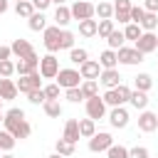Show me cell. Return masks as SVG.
I'll list each match as a JSON object with an SVG mask.
<instances>
[{
	"label": "cell",
	"mask_w": 158,
	"mask_h": 158,
	"mask_svg": "<svg viewBox=\"0 0 158 158\" xmlns=\"http://www.w3.org/2000/svg\"><path fill=\"white\" fill-rule=\"evenodd\" d=\"M2 128H7L17 141L30 138V133H32V126H30V121L25 118V111L17 109V106H12V109L5 111V123H2Z\"/></svg>",
	"instance_id": "1"
},
{
	"label": "cell",
	"mask_w": 158,
	"mask_h": 158,
	"mask_svg": "<svg viewBox=\"0 0 158 158\" xmlns=\"http://www.w3.org/2000/svg\"><path fill=\"white\" fill-rule=\"evenodd\" d=\"M62 30L64 27H59V25H47V30L42 32V42H44V49L47 52H52V54H57L59 49H62Z\"/></svg>",
	"instance_id": "2"
},
{
	"label": "cell",
	"mask_w": 158,
	"mask_h": 158,
	"mask_svg": "<svg viewBox=\"0 0 158 158\" xmlns=\"http://www.w3.org/2000/svg\"><path fill=\"white\" fill-rule=\"evenodd\" d=\"M59 69H62V67H59L57 54L47 52L44 57H40V74H42V79H57Z\"/></svg>",
	"instance_id": "3"
},
{
	"label": "cell",
	"mask_w": 158,
	"mask_h": 158,
	"mask_svg": "<svg viewBox=\"0 0 158 158\" xmlns=\"http://www.w3.org/2000/svg\"><path fill=\"white\" fill-rule=\"evenodd\" d=\"M84 79H81V74H79V69H72V67H64V69H59V74H57V84L62 86V89H74V86H79Z\"/></svg>",
	"instance_id": "4"
},
{
	"label": "cell",
	"mask_w": 158,
	"mask_h": 158,
	"mask_svg": "<svg viewBox=\"0 0 158 158\" xmlns=\"http://www.w3.org/2000/svg\"><path fill=\"white\" fill-rule=\"evenodd\" d=\"M15 84H17L20 94H30L32 89H42V86H44V84H42V74H40V69H37V72H30V74H22Z\"/></svg>",
	"instance_id": "5"
},
{
	"label": "cell",
	"mask_w": 158,
	"mask_h": 158,
	"mask_svg": "<svg viewBox=\"0 0 158 158\" xmlns=\"http://www.w3.org/2000/svg\"><path fill=\"white\" fill-rule=\"evenodd\" d=\"M116 57H118V64H126V67H133V64H141L143 62V52H138L136 47H118L116 49Z\"/></svg>",
	"instance_id": "6"
},
{
	"label": "cell",
	"mask_w": 158,
	"mask_h": 158,
	"mask_svg": "<svg viewBox=\"0 0 158 158\" xmlns=\"http://www.w3.org/2000/svg\"><path fill=\"white\" fill-rule=\"evenodd\" d=\"M84 109H86V116L89 118H94V121H99V118H104L109 111H106V101L96 94V96H91V99H86L84 101Z\"/></svg>",
	"instance_id": "7"
},
{
	"label": "cell",
	"mask_w": 158,
	"mask_h": 158,
	"mask_svg": "<svg viewBox=\"0 0 158 158\" xmlns=\"http://www.w3.org/2000/svg\"><path fill=\"white\" fill-rule=\"evenodd\" d=\"M69 10H72V20H77V22L91 20V17L96 15V5H91V2H86V0H77Z\"/></svg>",
	"instance_id": "8"
},
{
	"label": "cell",
	"mask_w": 158,
	"mask_h": 158,
	"mask_svg": "<svg viewBox=\"0 0 158 158\" xmlns=\"http://www.w3.org/2000/svg\"><path fill=\"white\" fill-rule=\"evenodd\" d=\"M111 143H114L111 133H106V131H96V133L89 138V151H91V153H106V151L111 148Z\"/></svg>",
	"instance_id": "9"
},
{
	"label": "cell",
	"mask_w": 158,
	"mask_h": 158,
	"mask_svg": "<svg viewBox=\"0 0 158 158\" xmlns=\"http://www.w3.org/2000/svg\"><path fill=\"white\" fill-rule=\"evenodd\" d=\"M106 118H109L111 128H126L131 116H128V109L126 106H111V111L106 114Z\"/></svg>",
	"instance_id": "10"
},
{
	"label": "cell",
	"mask_w": 158,
	"mask_h": 158,
	"mask_svg": "<svg viewBox=\"0 0 158 158\" xmlns=\"http://www.w3.org/2000/svg\"><path fill=\"white\" fill-rule=\"evenodd\" d=\"M133 47H136L138 52H143V54H151V52L158 49V35H156V32H143V35L133 42Z\"/></svg>",
	"instance_id": "11"
},
{
	"label": "cell",
	"mask_w": 158,
	"mask_h": 158,
	"mask_svg": "<svg viewBox=\"0 0 158 158\" xmlns=\"http://www.w3.org/2000/svg\"><path fill=\"white\" fill-rule=\"evenodd\" d=\"M138 131H143V133H153V131H158V114L143 109V111L138 114Z\"/></svg>",
	"instance_id": "12"
},
{
	"label": "cell",
	"mask_w": 158,
	"mask_h": 158,
	"mask_svg": "<svg viewBox=\"0 0 158 158\" xmlns=\"http://www.w3.org/2000/svg\"><path fill=\"white\" fill-rule=\"evenodd\" d=\"M131 0H116L114 2V20H118V25H128L131 22Z\"/></svg>",
	"instance_id": "13"
},
{
	"label": "cell",
	"mask_w": 158,
	"mask_h": 158,
	"mask_svg": "<svg viewBox=\"0 0 158 158\" xmlns=\"http://www.w3.org/2000/svg\"><path fill=\"white\" fill-rule=\"evenodd\" d=\"M99 84H101V86H106V89L118 86V84H121L118 67H114V69H101V74H99Z\"/></svg>",
	"instance_id": "14"
},
{
	"label": "cell",
	"mask_w": 158,
	"mask_h": 158,
	"mask_svg": "<svg viewBox=\"0 0 158 158\" xmlns=\"http://www.w3.org/2000/svg\"><path fill=\"white\" fill-rule=\"evenodd\" d=\"M79 74H81V79H96V81H99L101 64H99L96 59H86L84 64H79Z\"/></svg>",
	"instance_id": "15"
},
{
	"label": "cell",
	"mask_w": 158,
	"mask_h": 158,
	"mask_svg": "<svg viewBox=\"0 0 158 158\" xmlns=\"http://www.w3.org/2000/svg\"><path fill=\"white\" fill-rule=\"evenodd\" d=\"M17 94H20L17 84L10 77H0V96H2V101H12Z\"/></svg>",
	"instance_id": "16"
},
{
	"label": "cell",
	"mask_w": 158,
	"mask_h": 158,
	"mask_svg": "<svg viewBox=\"0 0 158 158\" xmlns=\"http://www.w3.org/2000/svg\"><path fill=\"white\" fill-rule=\"evenodd\" d=\"M10 49H12V57H17V59H22V57H27V54H32V52H35V47H32L27 40H22V37L12 40Z\"/></svg>",
	"instance_id": "17"
},
{
	"label": "cell",
	"mask_w": 158,
	"mask_h": 158,
	"mask_svg": "<svg viewBox=\"0 0 158 158\" xmlns=\"http://www.w3.org/2000/svg\"><path fill=\"white\" fill-rule=\"evenodd\" d=\"M27 27H30L32 32H44V30H47V17H44V12H42V10H35V12L27 17Z\"/></svg>",
	"instance_id": "18"
},
{
	"label": "cell",
	"mask_w": 158,
	"mask_h": 158,
	"mask_svg": "<svg viewBox=\"0 0 158 158\" xmlns=\"http://www.w3.org/2000/svg\"><path fill=\"white\" fill-rule=\"evenodd\" d=\"M62 138H67L69 143H77V141L81 138V133H79V121H77V118H67V123H64V133H62Z\"/></svg>",
	"instance_id": "19"
},
{
	"label": "cell",
	"mask_w": 158,
	"mask_h": 158,
	"mask_svg": "<svg viewBox=\"0 0 158 158\" xmlns=\"http://www.w3.org/2000/svg\"><path fill=\"white\" fill-rule=\"evenodd\" d=\"M99 64H101V69H114V67H118L116 49H104V52L99 54Z\"/></svg>",
	"instance_id": "20"
},
{
	"label": "cell",
	"mask_w": 158,
	"mask_h": 158,
	"mask_svg": "<svg viewBox=\"0 0 158 158\" xmlns=\"http://www.w3.org/2000/svg\"><path fill=\"white\" fill-rule=\"evenodd\" d=\"M128 104H131L133 109H138V111L148 109V91H138V89H133V91H131V99H128Z\"/></svg>",
	"instance_id": "21"
},
{
	"label": "cell",
	"mask_w": 158,
	"mask_h": 158,
	"mask_svg": "<svg viewBox=\"0 0 158 158\" xmlns=\"http://www.w3.org/2000/svg\"><path fill=\"white\" fill-rule=\"evenodd\" d=\"M69 22H72V10L67 5H57V10H54V25L67 27Z\"/></svg>",
	"instance_id": "22"
},
{
	"label": "cell",
	"mask_w": 158,
	"mask_h": 158,
	"mask_svg": "<svg viewBox=\"0 0 158 158\" xmlns=\"http://www.w3.org/2000/svg\"><path fill=\"white\" fill-rule=\"evenodd\" d=\"M42 111H44V114H47L49 118H59L64 109H62V104H59V99H47V101L42 104Z\"/></svg>",
	"instance_id": "23"
},
{
	"label": "cell",
	"mask_w": 158,
	"mask_h": 158,
	"mask_svg": "<svg viewBox=\"0 0 158 158\" xmlns=\"http://www.w3.org/2000/svg\"><path fill=\"white\" fill-rule=\"evenodd\" d=\"M151 86H153V77H151V74L141 72V74L133 77V89H138V91H151Z\"/></svg>",
	"instance_id": "24"
},
{
	"label": "cell",
	"mask_w": 158,
	"mask_h": 158,
	"mask_svg": "<svg viewBox=\"0 0 158 158\" xmlns=\"http://www.w3.org/2000/svg\"><path fill=\"white\" fill-rule=\"evenodd\" d=\"M15 143H17V138H15L7 128H0V151H2V153H10V151L15 148Z\"/></svg>",
	"instance_id": "25"
},
{
	"label": "cell",
	"mask_w": 158,
	"mask_h": 158,
	"mask_svg": "<svg viewBox=\"0 0 158 158\" xmlns=\"http://www.w3.org/2000/svg\"><path fill=\"white\" fill-rule=\"evenodd\" d=\"M96 30H99V20H94V17L79 22V35H81V37H94Z\"/></svg>",
	"instance_id": "26"
},
{
	"label": "cell",
	"mask_w": 158,
	"mask_h": 158,
	"mask_svg": "<svg viewBox=\"0 0 158 158\" xmlns=\"http://www.w3.org/2000/svg\"><path fill=\"white\" fill-rule=\"evenodd\" d=\"M79 89H81L84 101H86V99H91V96H96V94H99V81H96V79H84V81L79 84Z\"/></svg>",
	"instance_id": "27"
},
{
	"label": "cell",
	"mask_w": 158,
	"mask_h": 158,
	"mask_svg": "<svg viewBox=\"0 0 158 158\" xmlns=\"http://www.w3.org/2000/svg\"><path fill=\"white\" fill-rule=\"evenodd\" d=\"M131 91H133V89H128L126 84H118V86H114L116 106H126V104H128V99H131Z\"/></svg>",
	"instance_id": "28"
},
{
	"label": "cell",
	"mask_w": 158,
	"mask_h": 158,
	"mask_svg": "<svg viewBox=\"0 0 158 158\" xmlns=\"http://www.w3.org/2000/svg\"><path fill=\"white\" fill-rule=\"evenodd\" d=\"M79 133H81V138H91L94 133H96V121L94 118H79Z\"/></svg>",
	"instance_id": "29"
},
{
	"label": "cell",
	"mask_w": 158,
	"mask_h": 158,
	"mask_svg": "<svg viewBox=\"0 0 158 158\" xmlns=\"http://www.w3.org/2000/svg\"><path fill=\"white\" fill-rule=\"evenodd\" d=\"M123 42H126V35H123V30H114V32L106 37V44H109V49H118V47H123Z\"/></svg>",
	"instance_id": "30"
},
{
	"label": "cell",
	"mask_w": 158,
	"mask_h": 158,
	"mask_svg": "<svg viewBox=\"0 0 158 158\" xmlns=\"http://www.w3.org/2000/svg\"><path fill=\"white\" fill-rule=\"evenodd\" d=\"M15 12H17V17H30L32 12H35V5H32V0H20V2H15Z\"/></svg>",
	"instance_id": "31"
},
{
	"label": "cell",
	"mask_w": 158,
	"mask_h": 158,
	"mask_svg": "<svg viewBox=\"0 0 158 158\" xmlns=\"http://www.w3.org/2000/svg\"><path fill=\"white\" fill-rule=\"evenodd\" d=\"M96 15H99V20H114V5L106 2V0H99V5H96Z\"/></svg>",
	"instance_id": "32"
},
{
	"label": "cell",
	"mask_w": 158,
	"mask_h": 158,
	"mask_svg": "<svg viewBox=\"0 0 158 158\" xmlns=\"http://www.w3.org/2000/svg\"><path fill=\"white\" fill-rule=\"evenodd\" d=\"M86 59H89V52L84 47H72L69 49V62L72 64H84Z\"/></svg>",
	"instance_id": "33"
},
{
	"label": "cell",
	"mask_w": 158,
	"mask_h": 158,
	"mask_svg": "<svg viewBox=\"0 0 158 158\" xmlns=\"http://www.w3.org/2000/svg\"><path fill=\"white\" fill-rule=\"evenodd\" d=\"M74 146H77V143H69L67 138H59V141L54 143V151H57L59 156H64V158H69V156H74Z\"/></svg>",
	"instance_id": "34"
},
{
	"label": "cell",
	"mask_w": 158,
	"mask_h": 158,
	"mask_svg": "<svg viewBox=\"0 0 158 158\" xmlns=\"http://www.w3.org/2000/svg\"><path fill=\"white\" fill-rule=\"evenodd\" d=\"M141 27H143V32H153L158 27V12H146L141 20Z\"/></svg>",
	"instance_id": "35"
},
{
	"label": "cell",
	"mask_w": 158,
	"mask_h": 158,
	"mask_svg": "<svg viewBox=\"0 0 158 158\" xmlns=\"http://www.w3.org/2000/svg\"><path fill=\"white\" fill-rule=\"evenodd\" d=\"M123 35H126V40H131V42H136L141 35H143V27L138 25V22H128L126 27H123Z\"/></svg>",
	"instance_id": "36"
},
{
	"label": "cell",
	"mask_w": 158,
	"mask_h": 158,
	"mask_svg": "<svg viewBox=\"0 0 158 158\" xmlns=\"http://www.w3.org/2000/svg\"><path fill=\"white\" fill-rule=\"evenodd\" d=\"M114 30H116V27H114V20H99V30H96V35H99L101 40H106Z\"/></svg>",
	"instance_id": "37"
},
{
	"label": "cell",
	"mask_w": 158,
	"mask_h": 158,
	"mask_svg": "<svg viewBox=\"0 0 158 158\" xmlns=\"http://www.w3.org/2000/svg\"><path fill=\"white\" fill-rule=\"evenodd\" d=\"M109 158H128V148L121 146V143H111V148L106 151Z\"/></svg>",
	"instance_id": "38"
},
{
	"label": "cell",
	"mask_w": 158,
	"mask_h": 158,
	"mask_svg": "<svg viewBox=\"0 0 158 158\" xmlns=\"http://www.w3.org/2000/svg\"><path fill=\"white\" fill-rule=\"evenodd\" d=\"M27 101H30V104H35V106L44 104V101H47V96H44V89H32V91L27 94Z\"/></svg>",
	"instance_id": "39"
},
{
	"label": "cell",
	"mask_w": 158,
	"mask_h": 158,
	"mask_svg": "<svg viewBox=\"0 0 158 158\" xmlns=\"http://www.w3.org/2000/svg\"><path fill=\"white\" fill-rule=\"evenodd\" d=\"M64 96H67V101H72V104L84 101V94H81V89H79V86H74V89H64Z\"/></svg>",
	"instance_id": "40"
},
{
	"label": "cell",
	"mask_w": 158,
	"mask_h": 158,
	"mask_svg": "<svg viewBox=\"0 0 158 158\" xmlns=\"http://www.w3.org/2000/svg\"><path fill=\"white\" fill-rule=\"evenodd\" d=\"M42 89H44V96H47V99H59V91H62V86H59L57 81H54V84H44Z\"/></svg>",
	"instance_id": "41"
},
{
	"label": "cell",
	"mask_w": 158,
	"mask_h": 158,
	"mask_svg": "<svg viewBox=\"0 0 158 158\" xmlns=\"http://www.w3.org/2000/svg\"><path fill=\"white\" fill-rule=\"evenodd\" d=\"M15 74V62L12 59H2L0 62V77H12Z\"/></svg>",
	"instance_id": "42"
},
{
	"label": "cell",
	"mask_w": 158,
	"mask_h": 158,
	"mask_svg": "<svg viewBox=\"0 0 158 158\" xmlns=\"http://www.w3.org/2000/svg\"><path fill=\"white\" fill-rule=\"evenodd\" d=\"M128 158H151V153L146 146H133V148H128Z\"/></svg>",
	"instance_id": "43"
},
{
	"label": "cell",
	"mask_w": 158,
	"mask_h": 158,
	"mask_svg": "<svg viewBox=\"0 0 158 158\" xmlns=\"http://www.w3.org/2000/svg\"><path fill=\"white\" fill-rule=\"evenodd\" d=\"M143 15H146V7H143V5H133V7H131V22H138V25H141Z\"/></svg>",
	"instance_id": "44"
},
{
	"label": "cell",
	"mask_w": 158,
	"mask_h": 158,
	"mask_svg": "<svg viewBox=\"0 0 158 158\" xmlns=\"http://www.w3.org/2000/svg\"><path fill=\"white\" fill-rule=\"evenodd\" d=\"M74 47V32L62 30V49H72Z\"/></svg>",
	"instance_id": "45"
},
{
	"label": "cell",
	"mask_w": 158,
	"mask_h": 158,
	"mask_svg": "<svg viewBox=\"0 0 158 158\" xmlns=\"http://www.w3.org/2000/svg\"><path fill=\"white\" fill-rule=\"evenodd\" d=\"M32 5H35V10H42V12H44V10H47L49 5H54V2H52V0H32Z\"/></svg>",
	"instance_id": "46"
},
{
	"label": "cell",
	"mask_w": 158,
	"mask_h": 158,
	"mask_svg": "<svg viewBox=\"0 0 158 158\" xmlns=\"http://www.w3.org/2000/svg\"><path fill=\"white\" fill-rule=\"evenodd\" d=\"M10 57H12L10 44H0V62H2V59H10Z\"/></svg>",
	"instance_id": "47"
},
{
	"label": "cell",
	"mask_w": 158,
	"mask_h": 158,
	"mask_svg": "<svg viewBox=\"0 0 158 158\" xmlns=\"http://www.w3.org/2000/svg\"><path fill=\"white\" fill-rule=\"evenodd\" d=\"M146 12H158V0H143Z\"/></svg>",
	"instance_id": "48"
},
{
	"label": "cell",
	"mask_w": 158,
	"mask_h": 158,
	"mask_svg": "<svg viewBox=\"0 0 158 158\" xmlns=\"http://www.w3.org/2000/svg\"><path fill=\"white\" fill-rule=\"evenodd\" d=\"M7 7H10V2H7V0H0V15H5Z\"/></svg>",
	"instance_id": "49"
},
{
	"label": "cell",
	"mask_w": 158,
	"mask_h": 158,
	"mask_svg": "<svg viewBox=\"0 0 158 158\" xmlns=\"http://www.w3.org/2000/svg\"><path fill=\"white\" fill-rule=\"evenodd\" d=\"M47 158H64V156H59V153L54 151V153H52V156H47Z\"/></svg>",
	"instance_id": "50"
},
{
	"label": "cell",
	"mask_w": 158,
	"mask_h": 158,
	"mask_svg": "<svg viewBox=\"0 0 158 158\" xmlns=\"http://www.w3.org/2000/svg\"><path fill=\"white\" fill-rule=\"evenodd\" d=\"M52 2H54V5H64L67 0H52Z\"/></svg>",
	"instance_id": "51"
},
{
	"label": "cell",
	"mask_w": 158,
	"mask_h": 158,
	"mask_svg": "<svg viewBox=\"0 0 158 158\" xmlns=\"http://www.w3.org/2000/svg\"><path fill=\"white\" fill-rule=\"evenodd\" d=\"M0 158H15V156H12V153H2Z\"/></svg>",
	"instance_id": "52"
},
{
	"label": "cell",
	"mask_w": 158,
	"mask_h": 158,
	"mask_svg": "<svg viewBox=\"0 0 158 158\" xmlns=\"http://www.w3.org/2000/svg\"><path fill=\"white\" fill-rule=\"evenodd\" d=\"M2 123H5V114L0 111V126H2Z\"/></svg>",
	"instance_id": "53"
},
{
	"label": "cell",
	"mask_w": 158,
	"mask_h": 158,
	"mask_svg": "<svg viewBox=\"0 0 158 158\" xmlns=\"http://www.w3.org/2000/svg\"><path fill=\"white\" fill-rule=\"evenodd\" d=\"M0 111H2V96H0Z\"/></svg>",
	"instance_id": "54"
},
{
	"label": "cell",
	"mask_w": 158,
	"mask_h": 158,
	"mask_svg": "<svg viewBox=\"0 0 158 158\" xmlns=\"http://www.w3.org/2000/svg\"><path fill=\"white\" fill-rule=\"evenodd\" d=\"M15 2H20V0H15Z\"/></svg>",
	"instance_id": "55"
},
{
	"label": "cell",
	"mask_w": 158,
	"mask_h": 158,
	"mask_svg": "<svg viewBox=\"0 0 158 158\" xmlns=\"http://www.w3.org/2000/svg\"><path fill=\"white\" fill-rule=\"evenodd\" d=\"M0 156H2V151H0Z\"/></svg>",
	"instance_id": "56"
},
{
	"label": "cell",
	"mask_w": 158,
	"mask_h": 158,
	"mask_svg": "<svg viewBox=\"0 0 158 158\" xmlns=\"http://www.w3.org/2000/svg\"><path fill=\"white\" fill-rule=\"evenodd\" d=\"M151 158H153V156H151Z\"/></svg>",
	"instance_id": "57"
}]
</instances>
